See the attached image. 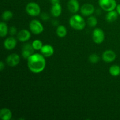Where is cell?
Here are the masks:
<instances>
[{
  "label": "cell",
  "mask_w": 120,
  "mask_h": 120,
  "mask_svg": "<svg viewBox=\"0 0 120 120\" xmlns=\"http://www.w3.org/2000/svg\"><path fill=\"white\" fill-rule=\"evenodd\" d=\"M28 68L34 73H40L46 67V60L42 54L34 53L27 59Z\"/></svg>",
  "instance_id": "1"
},
{
  "label": "cell",
  "mask_w": 120,
  "mask_h": 120,
  "mask_svg": "<svg viewBox=\"0 0 120 120\" xmlns=\"http://www.w3.org/2000/svg\"><path fill=\"white\" fill-rule=\"evenodd\" d=\"M69 25L75 30H81L85 28L86 22L85 20L79 14H75L69 19Z\"/></svg>",
  "instance_id": "2"
},
{
  "label": "cell",
  "mask_w": 120,
  "mask_h": 120,
  "mask_svg": "<svg viewBox=\"0 0 120 120\" xmlns=\"http://www.w3.org/2000/svg\"><path fill=\"white\" fill-rule=\"evenodd\" d=\"M26 12L31 16H37L41 14V7L37 3L30 2L26 6Z\"/></svg>",
  "instance_id": "3"
},
{
  "label": "cell",
  "mask_w": 120,
  "mask_h": 120,
  "mask_svg": "<svg viewBox=\"0 0 120 120\" xmlns=\"http://www.w3.org/2000/svg\"><path fill=\"white\" fill-rule=\"evenodd\" d=\"M98 4L103 10L106 12L114 10L117 5L116 0H98Z\"/></svg>",
  "instance_id": "4"
},
{
  "label": "cell",
  "mask_w": 120,
  "mask_h": 120,
  "mask_svg": "<svg viewBox=\"0 0 120 120\" xmlns=\"http://www.w3.org/2000/svg\"><path fill=\"white\" fill-rule=\"evenodd\" d=\"M29 29L31 32L35 35L41 34L44 30L43 25L37 19H33L30 21L29 23Z\"/></svg>",
  "instance_id": "5"
},
{
  "label": "cell",
  "mask_w": 120,
  "mask_h": 120,
  "mask_svg": "<svg viewBox=\"0 0 120 120\" xmlns=\"http://www.w3.org/2000/svg\"><path fill=\"white\" fill-rule=\"evenodd\" d=\"M92 38L94 42L97 44L103 43L105 38V34L104 31L100 28H96L92 34Z\"/></svg>",
  "instance_id": "6"
},
{
  "label": "cell",
  "mask_w": 120,
  "mask_h": 120,
  "mask_svg": "<svg viewBox=\"0 0 120 120\" xmlns=\"http://www.w3.org/2000/svg\"><path fill=\"white\" fill-rule=\"evenodd\" d=\"M34 50L32 44L26 43L24 45L22 48V56L25 59H28L30 56L34 54Z\"/></svg>",
  "instance_id": "7"
},
{
  "label": "cell",
  "mask_w": 120,
  "mask_h": 120,
  "mask_svg": "<svg viewBox=\"0 0 120 120\" xmlns=\"http://www.w3.org/2000/svg\"><path fill=\"white\" fill-rule=\"evenodd\" d=\"M117 55L112 50H107L102 54V59L106 63H111L116 60Z\"/></svg>",
  "instance_id": "8"
},
{
  "label": "cell",
  "mask_w": 120,
  "mask_h": 120,
  "mask_svg": "<svg viewBox=\"0 0 120 120\" xmlns=\"http://www.w3.org/2000/svg\"><path fill=\"white\" fill-rule=\"evenodd\" d=\"M6 62L8 66L11 67H15L17 66L20 62V57L18 54L12 53L7 56Z\"/></svg>",
  "instance_id": "9"
},
{
  "label": "cell",
  "mask_w": 120,
  "mask_h": 120,
  "mask_svg": "<svg viewBox=\"0 0 120 120\" xmlns=\"http://www.w3.org/2000/svg\"><path fill=\"white\" fill-rule=\"evenodd\" d=\"M94 7L91 4H85L80 8L81 14L85 16H91L94 12Z\"/></svg>",
  "instance_id": "10"
},
{
  "label": "cell",
  "mask_w": 120,
  "mask_h": 120,
  "mask_svg": "<svg viewBox=\"0 0 120 120\" xmlns=\"http://www.w3.org/2000/svg\"><path fill=\"white\" fill-rule=\"evenodd\" d=\"M17 45V41L15 38L8 37L4 42V46L7 50H11L14 49Z\"/></svg>",
  "instance_id": "11"
},
{
  "label": "cell",
  "mask_w": 120,
  "mask_h": 120,
  "mask_svg": "<svg viewBox=\"0 0 120 120\" xmlns=\"http://www.w3.org/2000/svg\"><path fill=\"white\" fill-rule=\"evenodd\" d=\"M31 36L30 32L27 29H22L17 34V39L21 42H25L29 40Z\"/></svg>",
  "instance_id": "12"
},
{
  "label": "cell",
  "mask_w": 120,
  "mask_h": 120,
  "mask_svg": "<svg viewBox=\"0 0 120 120\" xmlns=\"http://www.w3.org/2000/svg\"><path fill=\"white\" fill-rule=\"evenodd\" d=\"M41 54L45 57H49L54 54V48L50 45H45L40 50Z\"/></svg>",
  "instance_id": "13"
},
{
  "label": "cell",
  "mask_w": 120,
  "mask_h": 120,
  "mask_svg": "<svg viewBox=\"0 0 120 120\" xmlns=\"http://www.w3.org/2000/svg\"><path fill=\"white\" fill-rule=\"evenodd\" d=\"M68 8L72 14H76L79 11V2L77 0H69L68 3Z\"/></svg>",
  "instance_id": "14"
},
{
  "label": "cell",
  "mask_w": 120,
  "mask_h": 120,
  "mask_svg": "<svg viewBox=\"0 0 120 120\" xmlns=\"http://www.w3.org/2000/svg\"><path fill=\"white\" fill-rule=\"evenodd\" d=\"M62 6L60 4V2H57L52 4L50 12L54 17H59L62 14Z\"/></svg>",
  "instance_id": "15"
},
{
  "label": "cell",
  "mask_w": 120,
  "mask_h": 120,
  "mask_svg": "<svg viewBox=\"0 0 120 120\" xmlns=\"http://www.w3.org/2000/svg\"><path fill=\"white\" fill-rule=\"evenodd\" d=\"M12 117L11 111L7 108H3L0 110V118L2 120H10Z\"/></svg>",
  "instance_id": "16"
},
{
  "label": "cell",
  "mask_w": 120,
  "mask_h": 120,
  "mask_svg": "<svg viewBox=\"0 0 120 120\" xmlns=\"http://www.w3.org/2000/svg\"><path fill=\"white\" fill-rule=\"evenodd\" d=\"M118 14L117 11H111L107 12V14L105 16L106 21L109 22H113L117 19L118 18Z\"/></svg>",
  "instance_id": "17"
},
{
  "label": "cell",
  "mask_w": 120,
  "mask_h": 120,
  "mask_svg": "<svg viewBox=\"0 0 120 120\" xmlns=\"http://www.w3.org/2000/svg\"><path fill=\"white\" fill-rule=\"evenodd\" d=\"M67 33H68V31H67V29L64 25H59L57 26V29H56V34H57V36L59 38H64L66 36Z\"/></svg>",
  "instance_id": "18"
},
{
  "label": "cell",
  "mask_w": 120,
  "mask_h": 120,
  "mask_svg": "<svg viewBox=\"0 0 120 120\" xmlns=\"http://www.w3.org/2000/svg\"><path fill=\"white\" fill-rule=\"evenodd\" d=\"M8 33V28L7 23L4 22L0 23V36L2 38L5 37Z\"/></svg>",
  "instance_id": "19"
},
{
  "label": "cell",
  "mask_w": 120,
  "mask_h": 120,
  "mask_svg": "<svg viewBox=\"0 0 120 120\" xmlns=\"http://www.w3.org/2000/svg\"><path fill=\"white\" fill-rule=\"evenodd\" d=\"M109 73L111 76L117 77L120 75V67L118 65H112L109 69Z\"/></svg>",
  "instance_id": "20"
},
{
  "label": "cell",
  "mask_w": 120,
  "mask_h": 120,
  "mask_svg": "<svg viewBox=\"0 0 120 120\" xmlns=\"http://www.w3.org/2000/svg\"><path fill=\"white\" fill-rule=\"evenodd\" d=\"M13 17V14L11 11L7 10L4 12L2 14V19L4 21H8L11 19Z\"/></svg>",
  "instance_id": "21"
},
{
  "label": "cell",
  "mask_w": 120,
  "mask_h": 120,
  "mask_svg": "<svg viewBox=\"0 0 120 120\" xmlns=\"http://www.w3.org/2000/svg\"><path fill=\"white\" fill-rule=\"evenodd\" d=\"M98 23L97 19L95 16H90L87 19V24L91 28H93L97 26Z\"/></svg>",
  "instance_id": "22"
},
{
  "label": "cell",
  "mask_w": 120,
  "mask_h": 120,
  "mask_svg": "<svg viewBox=\"0 0 120 120\" xmlns=\"http://www.w3.org/2000/svg\"><path fill=\"white\" fill-rule=\"evenodd\" d=\"M32 45L35 50H40L43 46V43L40 40L35 39L33 41Z\"/></svg>",
  "instance_id": "23"
},
{
  "label": "cell",
  "mask_w": 120,
  "mask_h": 120,
  "mask_svg": "<svg viewBox=\"0 0 120 120\" xmlns=\"http://www.w3.org/2000/svg\"><path fill=\"white\" fill-rule=\"evenodd\" d=\"M89 60L91 63H97V62H99L100 57L96 53H93L90 55L89 57Z\"/></svg>",
  "instance_id": "24"
},
{
  "label": "cell",
  "mask_w": 120,
  "mask_h": 120,
  "mask_svg": "<svg viewBox=\"0 0 120 120\" xmlns=\"http://www.w3.org/2000/svg\"><path fill=\"white\" fill-rule=\"evenodd\" d=\"M17 33V29L15 26H11L9 29V34L11 36H14V35H16Z\"/></svg>",
  "instance_id": "25"
},
{
  "label": "cell",
  "mask_w": 120,
  "mask_h": 120,
  "mask_svg": "<svg viewBox=\"0 0 120 120\" xmlns=\"http://www.w3.org/2000/svg\"><path fill=\"white\" fill-rule=\"evenodd\" d=\"M5 68V64L2 61L0 62V71H2Z\"/></svg>",
  "instance_id": "26"
},
{
  "label": "cell",
  "mask_w": 120,
  "mask_h": 120,
  "mask_svg": "<svg viewBox=\"0 0 120 120\" xmlns=\"http://www.w3.org/2000/svg\"><path fill=\"white\" fill-rule=\"evenodd\" d=\"M116 11H117V12H118V15H120V4L117 5V7H116Z\"/></svg>",
  "instance_id": "27"
},
{
  "label": "cell",
  "mask_w": 120,
  "mask_h": 120,
  "mask_svg": "<svg viewBox=\"0 0 120 120\" xmlns=\"http://www.w3.org/2000/svg\"><path fill=\"white\" fill-rule=\"evenodd\" d=\"M50 2L52 4L57 3V2H60V0H50Z\"/></svg>",
  "instance_id": "28"
}]
</instances>
